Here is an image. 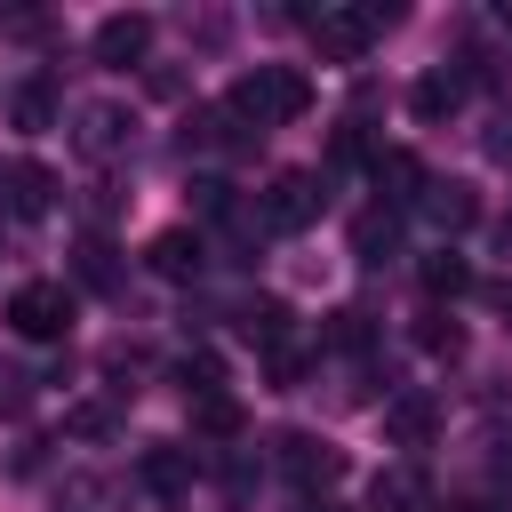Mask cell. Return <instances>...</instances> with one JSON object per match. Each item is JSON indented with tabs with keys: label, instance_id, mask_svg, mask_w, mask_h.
<instances>
[{
	"label": "cell",
	"instance_id": "8992f818",
	"mask_svg": "<svg viewBox=\"0 0 512 512\" xmlns=\"http://www.w3.org/2000/svg\"><path fill=\"white\" fill-rule=\"evenodd\" d=\"M128 136H136V112H128V104H112V96L80 104V152H88V160H112Z\"/></svg>",
	"mask_w": 512,
	"mask_h": 512
},
{
	"label": "cell",
	"instance_id": "cb8c5ba5",
	"mask_svg": "<svg viewBox=\"0 0 512 512\" xmlns=\"http://www.w3.org/2000/svg\"><path fill=\"white\" fill-rule=\"evenodd\" d=\"M32 400V376L24 368H0V408H24Z\"/></svg>",
	"mask_w": 512,
	"mask_h": 512
},
{
	"label": "cell",
	"instance_id": "7a4b0ae2",
	"mask_svg": "<svg viewBox=\"0 0 512 512\" xmlns=\"http://www.w3.org/2000/svg\"><path fill=\"white\" fill-rule=\"evenodd\" d=\"M8 328H16L24 344H56V336L72 328V288H64V280H24V288L8 296Z\"/></svg>",
	"mask_w": 512,
	"mask_h": 512
},
{
	"label": "cell",
	"instance_id": "44dd1931",
	"mask_svg": "<svg viewBox=\"0 0 512 512\" xmlns=\"http://www.w3.org/2000/svg\"><path fill=\"white\" fill-rule=\"evenodd\" d=\"M416 344H424V352H448V360H456V352H464V328H456L448 312H424V328H416Z\"/></svg>",
	"mask_w": 512,
	"mask_h": 512
},
{
	"label": "cell",
	"instance_id": "484cf974",
	"mask_svg": "<svg viewBox=\"0 0 512 512\" xmlns=\"http://www.w3.org/2000/svg\"><path fill=\"white\" fill-rule=\"evenodd\" d=\"M488 304H496V312H512V288H488Z\"/></svg>",
	"mask_w": 512,
	"mask_h": 512
},
{
	"label": "cell",
	"instance_id": "30bf717a",
	"mask_svg": "<svg viewBox=\"0 0 512 512\" xmlns=\"http://www.w3.org/2000/svg\"><path fill=\"white\" fill-rule=\"evenodd\" d=\"M192 448H176V440H152L144 456H136V480L152 488V496H192Z\"/></svg>",
	"mask_w": 512,
	"mask_h": 512
},
{
	"label": "cell",
	"instance_id": "9a60e30c",
	"mask_svg": "<svg viewBox=\"0 0 512 512\" xmlns=\"http://www.w3.org/2000/svg\"><path fill=\"white\" fill-rule=\"evenodd\" d=\"M408 104H416V120H448V112L464 104V72H424V80L408 88Z\"/></svg>",
	"mask_w": 512,
	"mask_h": 512
},
{
	"label": "cell",
	"instance_id": "5b68a950",
	"mask_svg": "<svg viewBox=\"0 0 512 512\" xmlns=\"http://www.w3.org/2000/svg\"><path fill=\"white\" fill-rule=\"evenodd\" d=\"M88 48H96V64L128 72V64H144V56H152V16H144V8H120V16H104Z\"/></svg>",
	"mask_w": 512,
	"mask_h": 512
},
{
	"label": "cell",
	"instance_id": "6da1fadb",
	"mask_svg": "<svg viewBox=\"0 0 512 512\" xmlns=\"http://www.w3.org/2000/svg\"><path fill=\"white\" fill-rule=\"evenodd\" d=\"M224 112L240 120V128H288V120H304L312 112V80L296 72V64H256V72H240L232 80V96H224Z\"/></svg>",
	"mask_w": 512,
	"mask_h": 512
},
{
	"label": "cell",
	"instance_id": "5bb4252c",
	"mask_svg": "<svg viewBox=\"0 0 512 512\" xmlns=\"http://www.w3.org/2000/svg\"><path fill=\"white\" fill-rule=\"evenodd\" d=\"M144 264H152L160 280H192V272H200V232H184V224L160 232V240L144 248Z\"/></svg>",
	"mask_w": 512,
	"mask_h": 512
},
{
	"label": "cell",
	"instance_id": "3957f363",
	"mask_svg": "<svg viewBox=\"0 0 512 512\" xmlns=\"http://www.w3.org/2000/svg\"><path fill=\"white\" fill-rule=\"evenodd\" d=\"M392 16H400V8H320V16H304V24H312V48H320L328 64H352Z\"/></svg>",
	"mask_w": 512,
	"mask_h": 512
},
{
	"label": "cell",
	"instance_id": "ffe728a7",
	"mask_svg": "<svg viewBox=\"0 0 512 512\" xmlns=\"http://www.w3.org/2000/svg\"><path fill=\"white\" fill-rule=\"evenodd\" d=\"M80 288H120V256L104 240H80Z\"/></svg>",
	"mask_w": 512,
	"mask_h": 512
},
{
	"label": "cell",
	"instance_id": "4316f807",
	"mask_svg": "<svg viewBox=\"0 0 512 512\" xmlns=\"http://www.w3.org/2000/svg\"><path fill=\"white\" fill-rule=\"evenodd\" d=\"M0 184H8V168H0Z\"/></svg>",
	"mask_w": 512,
	"mask_h": 512
},
{
	"label": "cell",
	"instance_id": "2e32d148",
	"mask_svg": "<svg viewBox=\"0 0 512 512\" xmlns=\"http://www.w3.org/2000/svg\"><path fill=\"white\" fill-rule=\"evenodd\" d=\"M240 336H248V344H264V352H280V344H288V304H280V296L240 304Z\"/></svg>",
	"mask_w": 512,
	"mask_h": 512
},
{
	"label": "cell",
	"instance_id": "7402d4cb",
	"mask_svg": "<svg viewBox=\"0 0 512 512\" xmlns=\"http://www.w3.org/2000/svg\"><path fill=\"white\" fill-rule=\"evenodd\" d=\"M264 376H272V392H296V384H304V352H296V344L264 352Z\"/></svg>",
	"mask_w": 512,
	"mask_h": 512
},
{
	"label": "cell",
	"instance_id": "8fae6325",
	"mask_svg": "<svg viewBox=\"0 0 512 512\" xmlns=\"http://www.w3.org/2000/svg\"><path fill=\"white\" fill-rule=\"evenodd\" d=\"M8 128H24V136H40V128H56V80H16L8 88Z\"/></svg>",
	"mask_w": 512,
	"mask_h": 512
},
{
	"label": "cell",
	"instance_id": "ba28073f",
	"mask_svg": "<svg viewBox=\"0 0 512 512\" xmlns=\"http://www.w3.org/2000/svg\"><path fill=\"white\" fill-rule=\"evenodd\" d=\"M432 432H440V400H432V392L384 400V440H392V448H432Z\"/></svg>",
	"mask_w": 512,
	"mask_h": 512
},
{
	"label": "cell",
	"instance_id": "d4e9b609",
	"mask_svg": "<svg viewBox=\"0 0 512 512\" xmlns=\"http://www.w3.org/2000/svg\"><path fill=\"white\" fill-rule=\"evenodd\" d=\"M296 512H344V504H328V496H304V504H296Z\"/></svg>",
	"mask_w": 512,
	"mask_h": 512
},
{
	"label": "cell",
	"instance_id": "4fadbf2b",
	"mask_svg": "<svg viewBox=\"0 0 512 512\" xmlns=\"http://www.w3.org/2000/svg\"><path fill=\"white\" fill-rule=\"evenodd\" d=\"M424 216H432L440 232H472V224H480V192H472V184H432V192H424Z\"/></svg>",
	"mask_w": 512,
	"mask_h": 512
},
{
	"label": "cell",
	"instance_id": "603a6c76",
	"mask_svg": "<svg viewBox=\"0 0 512 512\" xmlns=\"http://www.w3.org/2000/svg\"><path fill=\"white\" fill-rule=\"evenodd\" d=\"M192 424H200V432H216V440H232V432H240V408L216 392V400H200V408H192Z\"/></svg>",
	"mask_w": 512,
	"mask_h": 512
},
{
	"label": "cell",
	"instance_id": "ac0fdd59",
	"mask_svg": "<svg viewBox=\"0 0 512 512\" xmlns=\"http://www.w3.org/2000/svg\"><path fill=\"white\" fill-rule=\"evenodd\" d=\"M376 512H432V488H424V472H384L376 480Z\"/></svg>",
	"mask_w": 512,
	"mask_h": 512
},
{
	"label": "cell",
	"instance_id": "d6986e66",
	"mask_svg": "<svg viewBox=\"0 0 512 512\" xmlns=\"http://www.w3.org/2000/svg\"><path fill=\"white\" fill-rule=\"evenodd\" d=\"M352 248H360V264H384V256H392V216L368 208V216L352 224Z\"/></svg>",
	"mask_w": 512,
	"mask_h": 512
},
{
	"label": "cell",
	"instance_id": "e0dca14e",
	"mask_svg": "<svg viewBox=\"0 0 512 512\" xmlns=\"http://www.w3.org/2000/svg\"><path fill=\"white\" fill-rule=\"evenodd\" d=\"M416 280H424V296H464V288H472V264H464L456 248H432V256L416 264Z\"/></svg>",
	"mask_w": 512,
	"mask_h": 512
},
{
	"label": "cell",
	"instance_id": "52a82bcc",
	"mask_svg": "<svg viewBox=\"0 0 512 512\" xmlns=\"http://www.w3.org/2000/svg\"><path fill=\"white\" fill-rule=\"evenodd\" d=\"M368 176H376V192H384L392 208H424V192H432L424 160H416V152H400V144H392V152H376V160H368Z\"/></svg>",
	"mask_w": 512,
	"mask_h": 512
},
{
	"label": "cell",
	"instance_id": "277c9868",
	"mask_svg": "<svg viewBox=\"0 0 512 512\" xmlns=\"http://www.w3.org/2000/svg\"><path fill=\"white\" fill-rule=\"evenodd\" d=\"M320 200H328V192H320V176H312V168H280V176L264 184L256 216H264L272 232H304V224L320 216Z\"/></svg>",
	"mask_w": 512,
	"mask_h": 512
},
{
	"label": "cell",
	"instance_id": "7c38bea8",
	"mask_svg": "<svg viewBox=\"0 0 512 512\" xmlns=\"http://www.w3.org/2000/svg\"><path fill=\"white\" fill-rule=\"evenodd\" d=\"M8 208H16L24 224H40V216L56 208V176H48L40 160H16V168H8Z\"/></svg>",
	"mask_w": 512,
	"mask_h": 512
},
{
	"label": "cell",
	"instance_id": "9c48e42d",
	"mask_svg": "<svg viewBox=\"0 0 512 512\" xmlns=\"http://www.w3.org/2000/svg\"><path fill=\"white\" fill-rule=\"evenodd\" d=\"M280 464H288L304 488L344 480V448H336V440H320V432H288V440H280Z\"/></svg>",
	"mask_w": 512,
	"mask_h": 512
}]
</instances>
